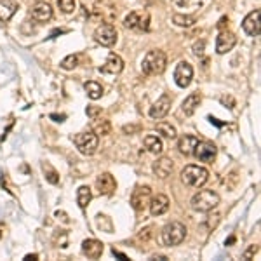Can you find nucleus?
<instances>
[{"instance_id": "nucleus-1", "label": "nucleus", "mask_w": 261, "mask_h": 261, "mask_svg": "<svg viewBox=\"0 0 261 261\" xmlns=\"http://www.w3.org/2000/svg\"><path fill=\"white\" fill-rule=\"evenodd\" d=\"M167 65V56L164 51H148L141 63V70L145 75H160L164 73Z\"/></svg>"}, {"instance_id": "nucleus-2", "label": "nucleus", "mask_w": 261, "mask_h": 261, "mask_svg": "<svg viewBox=\"0 0 261 261\" xmlns=\"http://www.w3.org/2000/svg\"><path fill=\"white\" fill-rule=\"evenodd\" d=\"M220 204V195L212 190H200L191 197L190 206L193 211L199 212H209Z\"/></svg>"}, {"instance_id": "nucleus-3", "label": "nucleus", "mask_w": 261, "mask_h": 261, "mask_svg": "<svg viewBox=\"0 0 261 261\" xmlns=\"http://www.w3.org/2000/svg\"><path fill=\"white\" fill-rule=\"evenodd\" d=\"M209 179V171L202 166H195V164H190L185 169L181 171V181L188 187L193 188H200L204 187Z\"/></svg>"}, {"instance_id": "nucleus-4", "label": "nucleus", "mask_w": 261, "mask_h": 261, "mask_svg": "<svg viewBox=\"0 0 261 261\" xmlns=\"http://www.w3.org/2000/svg\"><path fill=\"white\" fill-rule=\"evenodd\" d=\"M187 237V226L179 221H171L169 225L162 228V242L166 245H178Z\"/></svg>"}, {"instance_id": "nucleus-5", "label": "nucleus", "mask_w": 261, "mask_h": 261, "mask_svg": "<svg viewBox=\"0 0 261 261\" xmlns=\"http://www.w3.org/2000/svg\"><path fill=\"white\" fill-rule=\"evenodd\" d=\"M73 143L75 146L79 148V152L82 155H94L96 150H98V143H100V139H98V134L91 133V131H86V133H79L77 136L73 138Z\"/></svg>"}, {"instance_id": "nucleus-6", "label": "nucleus", "mask_w": 261, "mask_h": 261, "mask_svg": "<svg viewBox=\"0 0 261 261\" xmlns=\"http://www.w3.org/2000/svg\"><path fill=\"white\" fill-rule=\"evenodd\" d=\"M94 40L104 47H112L117 42L115 26H113L112 23H103V25H100L94 32Z\"/></svg>"}, {"instance_id": "nucleus-7", "label": "nucleus", "mask_w": 261, "mask_h": 261, "mask_svg": "<svg viewBox=\"0 0 261 261\" xmlns=\"http://www.w3.org/2000/svg\"><path fill=\"white\" fill-rule=\"evenodd\" d=\"M150 199H152V190L150 187H138L133 191V197H131V206H133L134 211L141 212L148 208Z\"/></svg>"}, {"instance_id": "nucleus-8", "label": "nucleus", "mask_w": 261, "mask_h": 261, "mask_svg": "<svg viewBox=\"0 0 261 261\" xmlns=\"http://www.w3.org/2000/svg\"><path fill=\"white\" fill-rule=\"evenodd\" d=\"M193 79V68H191L190 63L187 61H179L176 70H174V82L178 84V87H188Z\"/></svg>"}, {"instance_id": "nucleus-9", "label": "nucleus", "mask_w": 261, "mask_h": 261, "mask_svg": "<svg viewBox=\"0 0 261 261\" xmlns=\"http://www.w3.org/2000/svg\"><path fill=\"white\" fill-rule=\"evenodd\" d=\"M216 154H218V150H216V146L212 145V143H209V141H202V143L199 141L193 150L195 157L199 158L200 162H208V164L214 162Z\"/></svg>"}, {"instance_id": "nucleus-10", "label": "nucleus", "mask_w": 261, "mask_h": 261, "mask_svg": "<svg viewBox=\"0 0 261 261\" xmlns=\"http://www.w3.org/2000/svg\"><path fill=\"white\" fill-rule=\"evenodd\" d=\"M237 44V37L232 34V32H228V30H223L220 32L218 38H216V52L218 54H226L235 47Z\"/></svg>"}, {"instance_id": "nucleus-11", "label": "nucleus", "mask_w": 261, "mask_h": 261, "mask_svg": "<svg viewBox=\"0 0 261 261\" xmlns=\"http://www.w3.org/2000/svg\"><path fill=\"white\" fill-rule=\"evenodd\" d=\"M171 103H173V100H171V96L167 94H162L160 98H158L157 101H155L154 104H152V108H150V117L152 119H164V117L169 113L171 110Z\"/></svg>"}, {"instance_id": "nucleus-12", "label": "nucleus", "mask_w": 261, "mask_h": 261, "mask_svg": "<svg viewBox=\"0 0 261 261\" xmlns=\"http://www.w3.org/2000/svg\"><path fill=\"white\" fill-rule=\"evenodd\" d=\"M260 16H261V13L256 9L253 13H249L247 16H245V19L242 21V28H244V32L249 37H258V35H260V30H261Z\"/></svg>"}, {"instance_id": "nucleus-13", "label": "nucleus", "mask_w": 261, "mask_h": 261, "mask_svg": "<svg viewBox=\"0 0 261 261\" xmlns=\"http://www.w3.org/2000/svg\"><path fill=\"white\" fill-rule=\"evenodd\" d=\"M122 70H124V61H122L121 56L115 54V52L108 54L104 65L100 68L101 73H106V75H119Z\"/></svg>"}, {"instance_id": "nucleus-14", "label": "nucleus", "mask_w": 261, "mask_h": 261, "mask_svg": "<svg viewBox=\"0 0 261 261\" xmlns=\"http://www.w3.org/2000/svg\"><path fill=\"white\" fill-rule=\"evenodd\" d=\"M169 197L167 195H155V197H152L150 199V204H148V208H150V212H152V216H162V214H166L167 209H169Z\"/></svg>"}, {"instance_id": "nucleus-15", "label": "nucleus", "mask_w": 261, "mask_h": 261, "mask_svg": "<svg viewBox=\"0 0 261 261\" xmlns=\"http://www.w3.org/2000/svg\"><path fill=\"white\" fill-rule=\"evenodd\" d=\"M96 188L100 190L101 195H112L117 188V181L110 173H103L96 179Z\"/></svg>"}, {"instance_id": "nucleus-16", "label": "nucleus", "mask_w": 261, "mask_h": 261, "mask_svg": "<svg viewBox=\"0 0 261 261\" xmlns=\"http://www.w3.org/2000/svg\"><path fill=\"white\" fill-rule=\"evenodd\" d=\"M82 253L91 260H98L103 254V242L96 241V239H87L82 242Z\"/></svg>"}, {"instance_id": "nucleus-17", "label": "nucleus", "mask_w": 261, "mask_h": 261, "mask_svg": "<svg viewBox=\"0 0 261 261\" xmlns=\"http://www.w3.org/2000/svg\"><path fill=\"white\" fill-rule=\"evenodd\" d=\"M32 17L38 23H47L52 17V7L46 2H38L35 7H32Z\"/></svg>"}, {"instance_id": "nucleus-18", "label": "nucleus", "mask_w": 261, "mask_h": 261, "mask_svg": "<svg viewBox=\"0 0 261 261\" xmlns=\"http://www.w3.org/2000/svg\"><path fill=\"white\" fill-rule=\"evenodd\" d=\"M199 139L197 136H191V134H185V136L179 138L178 141V150L181 152L183 155H193V150L197 146Z\"/></svg>"}, {"instance_id": "nucleus-19", "label": "nucleus", "mask_w": 261, "mask_h": 261, "mask_svg": "<svg viewBox=\"0 0 261 261\" xmlns=\"http://www.w3.org/2000/svg\"><path fill=\"white\" fill-rule=\"evenodd\" d=\"M17 9L19 5L16 0H0V21H9L17 13Z\"/></svg>"}, {"instance_id": "nucleus-20", "label": "nucleus", "mask_w": 261, "mask_h": 261, "mask_svg": "<svg viewBox=\"0 0 261 261\" xmlns=\"http://www.w3.org/2000/svg\"><path fill=\"white\" fill-rule=\"evenodd\" d=\"M173 171V160L169 157H160L154 164V173L157 174L160 179H166Z\"/></svg>"}, {"instance_id": "nucleus-21", "label": "nucleus", "mask_w": 261, "mask_h": 261, "mask_svg": "<svg viewBox=\"0 0 261 261\" xmlns=\"http://www.w3.org/2000/svg\"><path fill=\"white\" fill-rule=\"evenodd\" d=\"M200 94L199 92H191L190 96H188L187 100L183 101V104H181V112L185 113L187 117H190V115H193L195 113V110H197V106L200 104Z\"/></svg>"}, {"instance_id": "nucleus-22", "label": "nucleus", "mask_w": 261, "mask_h": 261, "mask_svg": "<svg viewBox=\"0 0 261 261\" xmlns=\"http://www.w3.org/2000/svg\"><path fill=\"white\" fill-rule=\"evenodd\" d=\"M145 146L148 148L150 154H154V155H160L162 152H164V143H162L160 138L155 136V134H150V136L145 138Z\"/></svg>"}, {"instance_id": "nucleus-23", "label": "nucleus", "mask_w": 261, "mask_h": 261, "mask_svg": "<svg viewBox=\"0 0 261 261\" xmlns=\"http://www.w3.org/2000/svg\"><path fill=\"white\" fill-rule=\"evenodd\" d=\"M92 133L98 134V136H108L112 133V124L108 119H94L92 122Z\"/></svg>"}, {"instance_id": "nucleus-24", "label": "nucleus", "mask_w": 261, "mask_h": 261, "mask_svg": "<svg viewBox=\"0 0 261 261\" xmlns=\"http://www.w3.org/2000/svg\"><path fill=\"white\" fill-rule=\"evenodd\" d=\"M84 89H86L87 96H89L92 101L100 100L101 96H103V87H101V84L94 82V80H89V82L84 84Z\"/></svg>"}, {"instance_id": "nucleus-25", "label": "nucleus", "mask_w": 261, "mask_h": 261, "mask_svg": "<svg viewBox=\"0 0 261 261\" xmlns=\"http://www.w3.org/2000/svg\"><path fill=\"white\" fill-rule=\"evenodd\" d=\"M92 199V193H91V188L89 187H80L79 190H77V204H79L80 209H86L87 206H89V202H91Z\"/></svg>"}, {"instance_id": "nucleus-26", "label": "nucleus", "mask_w": 261, "mask_h": 261, "mask_svg": "<svg viewBox=\"0 0 261 261\" xmlns=\"http://www.w3.org/2000/svg\"><path fill=\"white\" fill-rule=\"evenodd\" d=\"M157 133L162 134L164 138H169V139H174V138L178 136V133H176V127H174V125H171L169 122H158V124H157Z\"/></svg>"}, {"instance_id": "nucleus-27", "label": "nucleus", "mask_w": 261, "mask_h": 261, "mask_svg": "<svg viewBox=\"0 0 261 261\" xmlns=\"http://www.w3.org/2000/svg\"><path fill=\"white\" fill-rule=\"evenodd\" d=\"M42 171H44V174H46V179L51 183V185H58V183H59V174L52 166H49L47 162H44V164H42Z\"/></svg>"}, {"instance_id": "nucleus-28", "label": "nucleus", "mask_w": 261, "mask_h": 261, "mask_svg": "<svg viewBox=\"0 0 261 261\" xmlns=\"http://www.w3.org/2000/svg\"><path fill=\"white\" fill-rule=\"evenodd\" d=\"M77 65H79V56H77V54H70V56H67V58L61 61V68L68 71L77 68Z\"/></svg>"}, {"instance_id": "nucleus-29", "label": "nucleus", "mask_w": 261, "mask_h": 261, "mask_svg": "<svg viewBox=\"0 0 261 261\" xmlns=\"http://www.w3.org/2000/svg\"><path fill=\"white\" fill-rule=\"evenodd\" d=\"M174 21V25H178V26H191L195 23V17L193 16H183V14H174L173 17Z\"/></svg>"}, {"instance_id": "nucleus-30", "label": "nucleus", "mask_w": 261, "mask_h": 261, "mask_svg": "<svg viewBox=\"0 0 261 261\" xmlns=\"http://www.w3.org/2000/svg\"><path fill=\"white\" fill-rule=\"evenodd\" d=\"M56 4L65 14H71L75 11V0H56Z\"/></svg>"}, {"instance_id": "nucleus-31", "label": "nucleus", "mask_w": 261, "mask_h": 261, "mask_svg": "<svg viewBox=\"0 0 261 261\" xmlns=\"http://www.w3.org/2000/svg\"><path fill=\"white\" fill-rule=\"evenodd\" d=\"M138 23H139V14L138 13H129L124 19L125 28H138Z\"/></svg>"}, {"instance_id": "nucleus-32", "label": "nucleus", "mask_w": 261, "mask_h": 261, "mask_svg": "<svg viewBox=\"0 0 261 261\" xmlns=\"http://www.w3.org/2000/svg\"><path fill=\"white\" fill-rule=\"evenodd\" d=\"M54 242L58 247H67L68 245V239H67V232H59V233H54Z\"/></svg>"}, {"instance_id": "nucleus-33", "label": "nucleus", "mask_w": 261, "mask_h": 261, "mask_svg": "<svg viewBox=\"0 0 261 261\" xmlns=\"http://www.w3.org/2000/svg\"><path fill=\"white\" fill-rule=\"evenodd\" d=\"M258 251H260V245H258V244L249 245V247L244 251V254H242V258H244V260H251V258H254V256H256V254H258Z\"/></svg>"}, {"instance_id": "nucleus-34", "label": "nucleus", "mask_w": 261, "mask_h": 261, "mask_svg": "<svg viewBox=\"0 0 261 261\" xmlns=\"http://www.w3.org/2000/svg\"><path fill=\"white\" fill-rule=\"evenodd\" d=\"M204 46H206V44H204V40L195 42V44H193V54L197 56V58H200V56L204 54Z\"/></svg>"}, {"instance_id": "nucleus-35", "label": "nucleus", "mask_w": 261, "mask_h": 261, "mask_svg": "<svg viewBox=\"0 0 261 261\" xmlns=\"http://www.w3.org/2000/svg\"><path fill=\"white\" fill-rule=\"evenodd\" d=\"M148 21H150L148 14H145V17H141V16H139V23H138V28L143 30V32H146V30H148Z\"/></svg>"}, {"instance_id": "nucleus-36", "label": "nucleus", "mask_w": 261, "mask_h": 261, "mask_svg": "<svg viewBox=\"0 0 261 261\" xmlns=\"http://www.w3.org/2000/svg\"><path fill=\"white\" fill-rule=\"evenodd\" d=\"M150 237H152V226L143 228V230L139 232V239H143V241H148Z\"/></svg>"}, {"instance_id": "nucleus-37", "label": "nucleus", "mask_w": 261, "mask_h": 261, "mask_svg": "<svg viewBox=\"0 0 261 261\" xmlns=\"http://www.w3.org/2000/svg\"><path fill=\"white\" fill-rule=\"evenodd\" d=\"M54 216H56V218H58V220L65 221V223H68V221H70V220H68V216L65 214V212H63V211H56V214H54Z\"/></svg>"}, {"instance_id": "nucleus-38", "label": "nucleus", "mask_w": 261, "mask_h": 261, "mask_svg": "<svg viewBox=\"0 0 261 261\" xmlns=\"http://www.w3.org/2000/svg\"><path fill=\"white\" fill-rule=\"evenodd\" d=\"M112 253H113V254H115V256H117V258H121V260H122V261H127V260H129V258H127V256H125V254L119 253V251H115V249H113Z\"/></svg>"}, {"instance_id": "nucleus-39", "label": "nucleus", "mask_w": 261, "mask_h": 261, "mask_svg": "<svg viewBox=\"0 0 261 261\" xmlns=\"http://www.w3.org/2000/svg\"><path fill=\"white\" fill-rule=\"evenodd\" d=\"M209 121H211V124L218 125V127H223V125H225V122H220L218 119H212V117H209Z\"/></svg>"}, {"instance_id": "nucleus-40", "label": "nucleus", "mask_w": 261, "mask_h": 261, "mask_svg": "<svg viewBox=\"0 0 261 261\" xmlns=\"http://www.w3.org/2000/svg\"><path fill=\"white\" fill-rule=\"evenodd\" d=\"M98 112H100V108H87V115H91V117H94Z\"/></svg>"}, {"instance_id": "nucleus-41", "label": "nucleus", "mask_w": 261, "mask_h": 261, "mask_svg": "<svg viewBox=\"0 0 261 261\" xmlns=\"http://www.w3.org/2000/svg\"><path fill=\"white\" fill-rule=\"evenodd\" d=\"M37 260H38L37 254H26L25 256V261H37Z\"/></svg>"}, {"instance_id": "nucleus-42", "label": "nucleus", "mask_w": 261, "mask_h": 261, "mask_svg": "<svg viewBox=\"0 0 261 261\" xmlns=\"http://www.w3.org/2000/svg\"><path fill=\"white\" fill-rule=\"evenodd\" d=\"M51 119H56V122H63V121H65V115H54V113H52V115H51Z\"/></svg>"}, {"instance_id": "nucleus-43", "label": "nucleus", "mask_w": 261, "mask_h": 261, "mask_svg": "<svg viewBox=\"0 0 261 261\" xmlns=\"http://www.w3.org/2000/svg\"><path fill=\"white\" fill-rule=\"evenodd\" d=\"M152 260H155V261H157V260H158V261H166L167 258H166V256H154Z\"/></svg>"}, {"instance_id": "nucleus-44", "label": "nucleus", "mask_w": 261, "mask_h": 261, "mask_svg": "<svg viewBox=\"0 0 261 261\" xmlns=\"http://www.w3.org/2000/svg\"><path fill=\"white\" fill-rule=\"evenodd\" d=\"M37 2H46V0H37Z\"/></svg>"}]
</instances>
